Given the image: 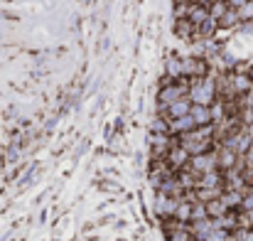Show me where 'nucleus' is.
Listing matches in <instances>:
<instances>
[{
    "label": "nucleus",
    "instance_id": "obj_1",
    "mask_svg": "<svg viewBox=\"0 0 253 241\" xmlns=\"http://www.w3.org/2000/svg\"><path fill=\"white\" fill-rule=\"evenodd\" d=\"M216 98V81L209 77L189 81V101L192 106H211Z\"/></svg>",
    "mask_w": 253,
    "mask_h": 241
},
{
    "label": "nucleus",
    "instance_id": "obj_2",
    "mask_svg": "<svg viewBox=\"0 0 253 241\" xmlns=\"http://www.w3.org/2000/svg\"><path fill=\"white\" fill-rule=\"evenodd\" d=\"M182 98H189V81L187 79H174L165 89H160V106H169Z\"/></svg>",
    "mask_w": 253,
    "mask_h": 241
},
{
    "label": "nucleus",
    "instance_id": "obj_3",
    "mask_svg": "<svg viewBox=\"0 0 253 241\" xmlns=\"http://www.w3.org/2000/svg\"><path fill=\"white\" fill-rule=\"evenodd\" d=\"M216 150H219V148H216ZM216 150L192 158V160H189V165H187V170H189L192 175H197V177H202V175H207V172L219 170V158H216Z\"/></svg>",
    "mask_w": 253,
    "mask_h": 241
},
{
    "label": "nucleus",
    "instance_id": "obj_4",
    "mask_svg": "<svg viewBox=\"0 0 253 241\" xmlns=\"http://www.w3.org/2000/svg\"><path fill=\"white\" fill-rule=\"evenodd\" d=\"M189 160H192L189 153H187V150L179 145V141L174 138V145L169 148V153L165 155V162L169 165V170H172V172H182V170H187Z\"/></svg>",
    "mask_w": 253,
    "mask_h": 241
},
{
    "label": "nucleus",
    "instance_id": "obj_5",
    "mask_svg": "<svg viewBox=\"0 0 253 241\" xmlns=\"http://www.w3.org/2000/svg\"><path fill=\"white\" fill-rule=\"evenodd\" d=\"M184 77H192V79L207 77V62L197 57H182V79Z\"/></svg>",
    "mask_w": 253,
    "mask_h": 241
},
{
    "label": "nucleus",
    "instance_id": "obj_6",
    "mask_svg": "<svg viewBox=\"0 0 253 241\" xmlns=\"http://www.w3.org/2000/svg\"><path fill=\"white\" fill-rule=\"evenodd\" d=\"M177 204H179V199L168 197L163 192H158V197H155V212L160 214V219H172L177 212Z\"/></svg>",
    "mask_w": 253,
    "mask_h": 241
},
{
    "label": "nucleus",
    "instance_id": "obj_7",
    "mask_svg": "<svg viewBox=\"0 0 253 241\" xmlns=\"http://www.w3.org/2000/svg\"><path fill=\"white\" fill-rule=\"evenodd\" d=\"M216 158H219V170H221V172H229V170H236V167H241V158H239L234 150L224 148L221 143H219Z\"/></svg>",
    "mask_w": 253,
    "mask_h": 241
},
{
    "label": "nucleus",
    "instance_id": "obj_8",
    "mask_svg": "<svg viewBox=\"0 0 253 241\" xmlns=\"http://www.w3.org/2000/svg\"><path fill=\"white\" fill-rule=\"evenodd\" d=\"M224 190V172L221 170H214V172H207L197 180V190Z\"/></svg>",
    "mask_w": 253,
    "mask_h": 241
},
{
    "label": "nucleus",
    "instance_id": "obj_9",
    "mask_svg": "<svg viewBox=\"0 0 253 241\" xmlns=\"http://www.w3.org/2000/svg\"><path fill=\"white\" fill-rule=\"evenodd\" d=\"M189 111H192V101H189V98H182V101H174V103H169V106H163V113L168 116L169 121L184 118V116H189Z\"/></svg>",
    "mask_w": 253,
    "mask_h": 241
},
{
    "label": "nucleus",
    "instance_id": "obj_10",
    "mask_svg": "<svg viewBox=\"0 0 253 241\" xmlns=\"http://www.w3.org/2000/svg\"><path fill=\"white\" fill-rule=\"evenodd\" d=\"M214 229H216L214 227V219H202V222H192L189 224V232H192L194 241H207Z\"/></svg>",
    "mask_w": 253,
    "mask_h": 241
},
{
    "label": "nucleus",
    "instance_id": "obj_11",
    "mask_svg": "<svg viewBox=\"0 0 253 241\" xmlns=\"http://www.w3.org/2000/svg\"><path fill=\"white\" fill-rule=\"evenodd\" d=\"M189 116H192V121H194L197 128H202V126H214V123H211V111H209V106H192Z\"/></svg>",
    "mask_w": 253,
    "mask_h": 241
},
{
    "label": "nucleus",
    "instance_id": "obj_12",
    "mask_svg": "<svg viewBox=\"0 0 253 241\" xmlns=\"http://www.w3.org/2000/svg\"><path fill=\"white\" fill-rule=\"evenodd\" d=\"M221 202L229 207V212H241V204H244V192H239V190H224Z\"/></svg>",
    "mask_w": 253,
    "mask_h": 241
},
{
    "label": "nucleus",
    "instance_id": "obj_13",
    "mask_svg": "<svg viewBox=\"0 0 253 241\" xmlns=\"http://www.w3.org/2000/svg\"><path fill=\"white\" fill-rule=\"evenodd\" d=\"M192 204L194 202H189V199H179V204H177V212H174V217L172 219H177L179 224H192Z\"/></svg>",
    "mask_w": 253,
    "mask_h": 241
},
{
    "label": "nucleus",
    "instance_id": "obj_14",
    "mask_svg": "<svg viewBox=\"0 0 253 241\" xmlns=\"http://www.w3.org/2000/svg\"><path fill=\"white\" fill-rule=\"evenodd\" d=\"M226 214H229V207L221 202V197L207 202V217H209V219H221V217H226Z\"/></svg>",
    "mask_w": 253,
    "mask_h": 241
},
{
    "label": "nucleus",
    "instance_id": "obj_15",
    "mask_svg": "<svg viewBox=\"0 0 253 241\" xmlns=\"http://www.w3.org/2000/svg\"><path fill=\"white\" fill-rule=\"evenodd\" d=\"M229 7H231V5H229L226 0H214V2L209 5V17H211V20L219 25V20H221V17L229 12Z\"/></svg>",
    "mask_w": 253,
    "mask_h": 241
},
{
    "label": "nucleus",
    "instance_id": "obj_16",
    "mask_svg": "<svg viewBox=\"0 0 253 241\" xmlns=\"http://www.w3.org/2000/svg\"><path fill=\"white\" fill-rule=\"evenodd\" d=\"M192 30H194V25H192L187 17H177V22H174V32H177V35L189 37V35H192Z\"/></svg>",
    "mask_w": 253,
    "mask_h": 241
},
{
    "label": "nucleus",
    "instance_id": "obj_17",
    "mask_svg": "<svg viewBox=\"0 0 253 241\" xmlns=\"http://www.w3.org/2000/svg\"><path fill=\"white\" fill-rule=\"evenodd\" d=\"M236 22H241V20H239V12H236L234 7H229V12L219 20V27H231V25H236Z\"/></svg>",
    "mask_w": 253,
    "mask_h": 241
},
{
    "label": "nucleus",
    "instance_id": "obj_18",
    "mask_svg": "<svg viewBox=\"0 0 253 241\" xmlns=\"http://www.w3.org/2000/svg\"><path fill=\"white\" fill-rule=\"evenodd\" d=\"M236 12H239V20H241V22H251L253 20V0H249L246 5H241Z\"/></svg>",
    "mask_w": 253,
    "mask_h": 241
},
{
    "label": "nucleus",
    "instance_id": "obj_19",
    "mask_svg": "<svg viewBox=\"0 0 253 241\" xmlns=\"http://www.w3.org/2000/svg\"><path fill=\"white\" fill-rule=\"evenodd\" d=\"M229 239H231V234H226L224 229H214L207 241H229Z\"/></svg>",
    "mask_w": 253,
    "mask_h": 241
},
{
    "label": "nucleus",
    "instance_id": "obj_20",
    "mask_svg": "<svg viewBox=\"0 0 253 241\" xmlns=\"http://www.w3.org/2000/svg\"><path fill=\"white\" fill-rule=\"evenodd\" d=\"M246 74H249V79L253 81V67H251V69H249V72H246Z\"/></svg>",
    "mask_w": 253,
    "mask_h": 241
}]
</instances>
